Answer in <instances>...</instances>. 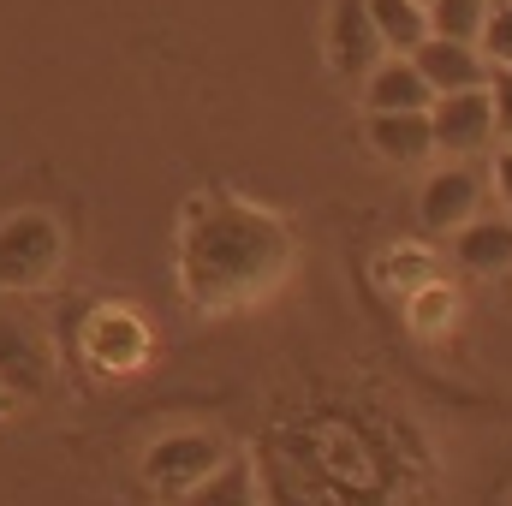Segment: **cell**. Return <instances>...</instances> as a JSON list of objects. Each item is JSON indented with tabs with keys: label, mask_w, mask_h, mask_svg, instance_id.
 <instances>
[{
	"label": "cell",
	"mask_w": 512,
	"mask_h": 506,
	"mask_svg": "<svg viewBox=\"0 0 512 506\" xmlns=\"http://www.w3.org/2000/svg\"><path fill=\"white\" fill-rule=\"evenodd\" d=\"M370 18H376V36H382L387 54H417L429 42V6L423 0H370Z\"/></svg>",
	"instance_id": "9a60e30c"
},
{
	"label": "cell",
	"mask_w": 512,
	"mask_h": 506,
	"mask_svg": "<svg viewBox=\"0 0 512 506\" xmlns=\"http://www.w3.org/2000/svg\"><path fill=\"white\" fill-rule=\"evenodd\" d=\"M453 262L471 280H501L512 274V215H477L471 227L453 233Z\"/></svg>",
	"instance_id": "7c38bea8"
},
{
	"label": "cell",
	"mask_w": 512,
	"mask_h": 506,
	"mask_svg": "<svg viewBox=\"0 0 512 506\" xmlns=\"http://www.w3.org/2000/svg\"><path fill=\"white\" fill-rule=\"evenodd\" d=\"M298 268V233L280 209L256 203L233 185H203L179 209V239H173V274L179 298L209 316H245L268 304Z\"/></svg>",
	"instance_id": "6da1fadb"
},
{
	"label": "cell",
	"mask_w": 512,
	"mask_h": 506,
	"mask_svg": "<svg viewBox=\"0 0 512 506\" xmlns=\"http://www.w3.org/2000/svg\"><path fill=\"white\" fill-rule=\"evenodd\" d=\"M489 185H495L501 209L512 215V143H501V149H495V161H489Z\"/></svg>",
	"instance_id": "44dd1931"
},
{
	"label": "cell",
	"mask_w": 512,
	"mask_h": 506,
	"mask_svg": "<svg viewBox=\"0 0 512 506\" xmlns=\"http://www.w3.org/2000/svg\"><path fill=\"white\" fill-rule=\"evenodd\" d=\"M489 6H495V0H429V36H447V42H483Z\"/></svg>",
	"instance_id": "ac0fdd59"
},
{
	"label": "cell",
	"mask_w": 512,
	"mask_h": 506,
	"mask_svg": "<svg viewBox=\"0 0 512 506\" xmlns=\"http://www.w3.org/2000/svg\"><path fill=\"white\" fill-rule=\"evenodd\" d=\"M173 506H262V489H256V465L245 453H227V465L209 477V483H197L185 501Z\"/></svg>",
	"instance_id": "2e32d148"
},
{
	"label": "cell",
	"mask_w": 512,
	"mask_h": 506,
	"mask_svg": "<svg viewBox=\"0 0 512 506\" xmlns=\"http://www.w3.org/2000/svg\"><path fill=\"white\" fill-rule=\"evenodd\" d=\"M459 316H465V304H459V286L453 280H429L423 292L405 298V322H411L417 340H447L459 328Z\"/></svg>",
	"instance_id": "5bb4252c"
},
{
	"label": "cell",
	"mask_w": 512,
	"mask_h": 506,
	"mask_svg": "<svg viewBox=\"0 0 512 506\" xmlns=\"http://www.w3.org/2000/svg\"><path fill=\"white\" fill-rule=\"evenodd\" d=\"M483 215V173L465 167V161H447L435 167L423 185H417V227L429 239H453L459 227H471Z\"/></svg>",
	"instance_id": "8992f818"
},
{
	"label": "cell",
	"mask_w": 512,
	"mask_h": 506,
	"mask_svg": "<svg viewBox=\"0 0 512 506\" xmlns=\"http://www.w3.org/2000/svg\"><path fill=\"white\" fill-rule=\"evenodd\" d=\"M18 405H24V393H18V387H6V381H0V417H12V411H18Z\"/></svg>",
	"instance_id": "7402d4cb"
},
{
	"label": "cell",
	"mask_w": 512,
	"mask_h": 506,
	"mask_svg": "<svg viewBox=\"0 0 512 506\" xmlns=\"http://www.w3.org/2000/svg\"><path fill=\"white\" fill-rule=\"evenodd\" d=\"M429 126H435V155H453V161H471L495 143V102L489 90H459V96H435L429 108Z\"/></svg>",
	"instance_id": "ba28073f"
},
{
	"label": "cell",
	"mask_w": 512,
	"mask_h": 506,
	"mask_svg": "<svg viewBox=\"0 0 512 506\" xmlns=\"http://www.w3.org/2000/svg\"><path fill=\"white\" fill-rule=\"evenodd\" d=\"M364 143L387 167H423L435 155V126L429 114H364Z\"/></svg>",
	"instance_id": "8fae6325"
},
{
	"label": "cell",
	"mask_w": 512,
	"mask_h": 506,
	"mask_svg": "<svg viewBox=\"0 0 512 506\" xmlns=\"http://www.w3.org/2000/svg\"><path fill=\"white\" fill-rule=\"evenodd\" d=\"M84 358L96 370H108V376H137L155 358V334L126 304H96L84 316Z\"/></svg>",
	"instance_id": "5b68a950"
},
{
	"label": "cell",
	"mask_w": 512,
	"mask_h": 506,
	"mask_svg": "<svg viewBox=\"0 0 512 506\" xmlns=\"http://www.w3.org/2000/svg\"><path fill=\"white\" fill-rule=\"evenodd\" d=\"M423 6H429V0H423Z\"/></svg>",
	"instance_id": "603a6c76"
},
{
	"label": "cell",
	"mask_w": 512,
	"mask_h": 506,
	"mask_svg": "<svg viewBox=\"0 0 512 506\" xmlns=\"http://www.w3.org/2000/svg\"><path fill=\"white\" fill-rule=\"evenodd\" d=\"M221 465H227V441L215 429H167L143 453V483L173 506V501H185L197 483H209Z\"/></svg>",
	"instance_id": "277c9868"
},
{
	"label": "cell",
	"mask_w": 512,
	"mask_h": 506,
	"mask_svg": "<svg viewBox=\"0 0 512 506\" xmlns=\"http://www.w3.org/2000/svg\"><path fill=\"white\" fill-rule=\"evenodd\" d=\"M292 453L298 465L328 489V495H346V501H364V495H382L387 489V465L382 447L370 441L364 423L340 417V411H316L292 429Z\"/></svg>",
	"instance_id": "7a4b0ae2"
},
{
	"label": "cell",
	"mask_w": 512,
	"mask_h": 506,
	"mask_svg": "<svg viewBox=\"0 0 512 506\" xmlns=\"http://www.w3.org/2000/svg\"><path fill=\"white\" fill-rule=\"evenodd\" d=\"M411 66L423 72V84L435 96H459V90H489V60L477 42H447V36H429Z\"/></svg>",
	"instance_id": "9c48e42d"
},
{
	"label": "cell",
	"mask_w": 512,
	"mask_h": 506,
	"mask_svg": "<svg viewBox=\"0 0 512 506\" xmlns=\"http://www.w3.org/2000/svg\"><path fill=\"white\" fill-rule=\"evenodd\" d=\"M435 268H441V262H435V251H429V245H417V239L387 245V251L376 256V280H382L387 292H405V298H411V292H423L429 280H441Z\"/></svg>",
	"instance_id": "e0dca14e"
},
{
	"label": "cell",
	"mask_w": 512,
	"mask_h": 506,
	"mask_svg": "<svg viewBox=\"0 0 512 506\" xmlns=\"http://www.w3.org/2000/svg\"><path fill=\"white\" fill-rule=\"evenodd\" d=\"M483 60L489 72H512V0H495L489 6V24H483Z\"/></svg>",
	"instance_id": "d6986e66"
},
{
	"label": "cell",
	"mask_w": 512,
	"mask_h": 506,
	"mask_svg": "<svg viewBox=\"0 0 512 506\" xmlns=\"http://www.w3.org/2000/svg\"><path fill=\"white\" fill-rule=\"evenodd\" d=\"M48 340L24 322V316H12L6 310V298H0V381L6 387H18L24 399H36L42 387H48Z\"/></svg>",
	"instance_id": "30bf717a"
},
{
	"label": "cell",
	"mask_w": 512,
	"mask_h": 506,
	"mask_svg": "<svg viewBox=\"0 0 512 506\" xmlns=\"http://www.w3.org/2000/svg\"><path fill=\"white\" fill-rule=\"evenodd\" d=\"M322 42H328V72L334 78H370L387 60L382 36H376V18H370V0H334Z\"/></svg>",
	"instance_id": "52a82bcc"
},
{
	"label": "cell",
	"mask_w": 512,
	"mask_h": 506,
	"mask_svg": "<svg viewBox=\"0 0 512 506\" xmlns=\"http://www.w3.org/2000/svg\"><path fill=\"white\" fill-rule=\"evenodd\" d=\"M429 108H435V90L405 54H387L364 78V114H429Z\"/></svg>",
	"instance_id": "4fadbf2b"
},
{
	"label": "cell",
	"mask_w": 512,
	"mask_h": 506,
	"mask_svg": "<svg viewBox=\"0 0 512 506\" xmlns=\"http://www.w3.org/2000/svg\"><path fill=\"white\" fill-rule=\"evenodd\" d=\"M489 102H495V137L512 143V72H489Z\"/></svg>",
	"instance_id": "ffe728a7"
},
{
	"label": "cell",
	"mask_w": 512,
	"mask_h": 506,
	"mask_svg": "<svg viewBox=\"0 0 512 506\" xmlns=\"http://www.w3.org/2000/svg\"><path fill=\"white\" fill-rule=\"evenodd\" d=\"M66 268V227L54 209H12L0 221V298L42 292Z\"/></svg>",
	"instance_id": "3957f363"
}]
</instances>
